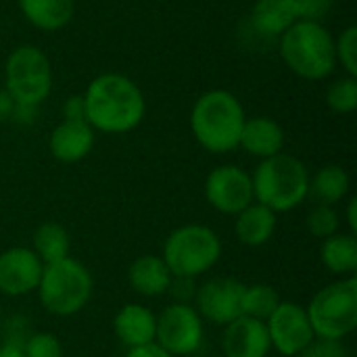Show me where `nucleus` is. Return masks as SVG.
Instances as JSON below:
<instances>
[{
    "mask_svg": "<svg viewBox=\"0 0 357 357\" xmlns=\"http://www.w3.org/2000/svg\"><path fill=\"white\" fill-rule=\"evenodd\" d=\"M82 96L86 121L105 134H128L142 123L146 113L140 86L123 73L96 75Z\"/></svg>",
    "mask_w": 357,
    "mask_h": 357,
    "instance_id": "nucleus-1",
    "label": "nucleus"
},
{
    "mask_svg": "<svg viewBox=\"0 0 357 357\" xmlns=\"http://www.w3.org/2000/svg\"><path fill=\"white\" fill-rule=\"evenodd\" d=\"M245 107L241 100L222 88L203 92L190 111V130L195 140L209 153L224 155L238 149L245 126Z\"/></svg>",
    "mask_w": 357,
    "mask_h": 357,
    "instance_id": "nucleus-2",
    "label": "nucleus"
},
{
    "mask_svg": "<svg viewBox=\"0 0 357 357\" xmlns=\"http://www.w3.org/2000/svg\"><path fill=\"white\" fill-rule=\"evenodd\" d=\"M282 63L297 77L320 82L337 69L335 38L318 21H297L278 38Z\"/></svg>",
    "mask_w": 357,
    "mask_h": 357,
    "instance_id": "nucleus-3",
    "label": "nucleus"
},
{
    "mask_svg": "<svg viewBox=\"0 0 357 357\" xmlns=\"http://www.w3.org/2000/svg\"><path fill=\"white\" fill-rule=\"evenodd\" d=\"M310 172L299 157L278 153L261 159L251 174L253 199L270 211L287 213L299 207L310 192Z\"/></svg>",
    "mask_w": 357,
    "mask_h": 357,
    "instance_id": "nucleus-4",
    "label": "nucleus"
},
{
    "mask_svg": "<svg viewBox=\"0 0 357 357\" xmlns=\"http://www.w3.org/2000/svg\"><path fill=\"white\" fill-rule=\"evenodd\" d=\"M92 274L73 257L44 266L38 295L44 310L52 316H73L82 312L92 297Z\"/></svg>",
    "mask_w": 357,
    "mask_h": 357,
    "instance_id": "nucleus-5",
    "label": "nucleus"
},
{
    "mask_svg": "<svg viewBox=\"0 0 357 357\" xmlns=\"http://www.w3.org/2000/svg\"><path fill=\"white\" fill-rule=\"evenodd\" d=\"M163 261L172 276L197 278L209 272L222 257L220 236L201 224L176 228L163 245Z\"/></svg>",
    "mask_w": 357,
    "mask_h": 357,
    "instance_id": "nucleus-6",
    "label": "nucleus"
},
{
    "mask_svg": "<svg viewBox=\"0 0 357 357\" xmlns=\"http://www.w3.org/2000/svg\"><path fill=\"white\" fill-rule=\"evenodd\" d=\"M316 339L343 341L357 326V278L349 276L318 291L307 305Z\"/></svg>",
    "mask_w": 357,
    "mask_h": 357,
    "instance_id": "nucleus-7",
    "label": "nucleus"
},
{
    "mask_svg": "<svg viewBox=\"0 0 357 357\" xmlns=\"http://www.w3.org/2000/svg\"><path fill=\"white\" fill-rule=\"evenodd\" d=\"M4 90L17 105L40 107L52 90L48 56L33 44L17 46L4 63Z\"/></svg>",
    "mask_w": 357,
    "mask_h": 357,
    "instance_id": "nucleus-8",
    "label": "nucleus"
},
{
    "mask_svg": "<svg viewBox=\"0 0 357 357\" xmlns=\"http://www.w3.org/2000/svg\"><path fill=\"white\" fill-rule=\"evenodd\" d=\"M155 343L169 356H190L203 345V318L192 305L172 303L157 316Z\"/></svg>",
    "mask_w": 357,
    "mask_h": 357,
    "instance_id": "nucleus-9",
    "label": "nucleus"
},
{
    "mask_svg": "<svg viewBox=\"0 0 357 357\" xmlns=\"http://www.w3.org/2000/svg\"><path fill=\"white\" fill-rule=\"evenodd\" d=\"M266 328L270 335V345L284 357L303 354L316 341L307 312L299 303L280 301L274 314L266 320Z\"/></svg>",
    "mask_w": 357,
    "mask_h": 357,
    "instance_id": "nucleus-10",
    "label": "nucleus"
},
{
    "mask_svg": "<svg viewBox=\"0 0 357 357\" xmlns=\"http://www.w3.org/2000/svg\"><path fill=\"white\" fill-rule=\"evenodd\" d=\"M205 197L215 211L238 215L255 201L251 174L238 165H220L205 180Z\"/></svg>",
    "mask_w": 357,
    "mask_h": 357,
    "instance_id": "nucleus-11",
    "label": "nucleus"
},
{
    "mask_svg": "<svg viewBox=\"0 0 357 357\" xmlns=\"http://www.w3.org/2000/svg\"><path fill=\"white\" fill-rule=\"evenodd\" d=\"M245 287L247 284L236 278H211L203 287H197L195 310L203 320L226 326L238 316H243Z\"/></svg>",
    "mask_w": 357,
    "mask_h": 357,
    "instance_id": "nucleus-12",
    "label": "nucleus"
},
{
    "mask_svg": "<svg viewBox=\"0 0 357 357\" xmlns=\"http://www.w3.org/2000/svg\"><path fill=\"white\" fill-rule=\"evenodd\" d=\"M44 272L40 257L25 247H13L0 253V293L23 297L38 289Z\"/></svg>",
    "mask_w": 357,
    "mask_h": 357,
    "instance_id": "nucleus-13",
    "label": "nucleus"
},
{
    "mask_svg": "<svg viewBox=\"0 0 357 357\" xmlns=\"http://www.w3.org/2000/svg\"><path fill=\"white\" fill-rule=\"evenodd\" d=\"M222 349L226 357H268L272 345L266 322L238 316L224 328Z\"/></svg>",
    "mask_w": 357,
    "mask_h": 357,
    "instance_id": "nucleus-14",
    "label": "nucleus"
},
{
    "mask_svg": "<svg viewBox=\"0 0 357 357\" xmlns=\"http://www.w3.org/2000/svg\"><path fill=\"white\" fill-rule=\"evenodd\" d=\"M94 130L86 119H63L48 138L50 155L61 163H77L90 155Z\"/></svg>",
    "mask_w": 357,
    "mask_h": 357,
    "instance_id": "nucleus-15",
    "label": "nucleus"
},
{
    "mask_svg": "<svg viewBox=\"0 0 357 357\" xmlns=\"http://www.w3.org/2000/svg\"><path fill=\"white\" fill-rule=\"evenodd\" d=\"M113 331L115 337L128 347H142L149 343H155V335H157V316L138 303H128L123 305L115 320H113Z\"/></svg>",
    "mask_w": 357,
    "mask_h": 357,
    "instance_id": "nucleus-16",
    "label": "nucleus"
},
{
    "mask_svg": "<svg viewBox=\"0 0 357 357\" xmlns=\"http://www.w3.org/2000/svg\"><path fill=\"white\" fill-rule=\"evenodd\" d=\"M238 146L259 159L274 157L284 149V130L272 117H247Z\"/></svg>",
    "mask_w": 357,
    "mask_h": 357,
    "instance_id": "nucleus-17",
    "label": "nucleus"
},
{
    "mask_svg": "<svg viewBox=\"0 0 357 357\" xmlns=\"http://www.w3.org/2000/svg\"><path fill=\"white\" fill-rule=\"evenodd\" d=\"M172 278L174 276L169 268L165 266L163 257H157V255H142L128 270L130 287L142 297L165 295L172 284Z\"/></svg>",
    "mask_w": 357,
    "mask_h": 357,
    "instance_id": "nucleus-18",
    "label": "nucleus"
},
{
    "mask_svg": "<svg viewBox=\"0 0 357 357\" xmlns=\"http://www.w3.org/2000/svg\"><path fill=\"white\" fill-rule=\"evenodd\" d=\"M297 21L299 13L293 0H257L251 8L253 29L268 38H280Z\"/></svg>",
    "mask_w": 357,
    "mask_h": 357,
    "instance_id": "nucleus-19",
    "label": "nucleus"
},
{
    "mask_svg": "<svg viewBox=\"0 0 357 357\" xmlns=\"http://www.w3.org/2000/svg\"><path fill=\"white\" fill-rule=\"evenodd\" d=\"M23 19L40 31H59L75 15V0H17Z\"/></svg>",
    "mask_w": 357,
    "mask_h": 357,
    "instance_id": "nucleus-20",
    "label": "nucleus"
},
{
    "mask_svg": "<svg viewBox=\"0 0 357 357\" xmlns=\"http://www.w3.org/2000/svg\"><path fill=\"white\" fill-rule=\"evenodd\" d=\"M276 232V213L264 207L261 203H251L236 215L234 234L247 247L266 245Z\"/></svg>",
    "mask_w": 357,
    "mask_h": 357,
    "instance_id": "nucleus-21",
    "label": "nucleus"
},
{
    "mask_svg": "<svg viewBox=\"0 0 357 357\" xmlns=\"http://www.w3.org/2000/svg\"><path fill=\"white\" fill-rule=\"evenodd\" d=\"M349 188H351L349 174L341 165H324L314 174V178H310L307 197H312L318 205L333 207L349 195Z\"/></svg>",
    "mask_w": 357,
    "mask_h": 357,
    "instance_id": "nucleus-22",
    "label": "nucleus"
},
{
    "mask_svg": "<svg viewBox=\"0 0 357 357\" xmlns=\"http://www.w3.org/2000/svg\"><path fill=\"white\" fill-rule=\"evenodd\" d=\"M322 264L333 274H351L357 270V236L347 232H337L324 238L320 249Z\"/></svg>",
    "mask_w": 357,
    "mask_h": 357,
    "instance_id": "nucleus-23",
    "label": "nucleus"
},
{
    "mask_svg": "<svg viewBox=\"0 0 357 357\" xmlns=\"http://www.w3.org/2000/svg\"><path fill=\"white\" fill-rule=\"evenodd\" d=\"M44 266L67 259L71 251V238L69 232L56 224V222H46L33 232V249H31Z\"/></svg>",
    "mask_w": 357,
    "mask_h": 357,
    "instance_id": "nucleus-24",
    "label": "nucleus"
},
{
    "mask_svg": "<svg viewBox=\"0 0 357 357\" xmlns=\"http://www.w3.org/2000/svg\"><path fill=\"white\" fill-rule=\"evenodd\" d=\"M280 297L278 291L270 284H251L245 287V295H243V316L255 318L266 322L274 310L280 305Z\"/></svg>",
    "mask_w": 357,
    "mask_h": 357,
    "instance_id": "nucleus-25",
    "label": "nucleus"
},
{
    "mask_svg": "<svg viewBox=\"0 0 357 357\" xmlns=\"http://www.w3.org/2000/svg\"><path fill=\"white\" fill-rule=\"evenodd\" d=\"M326 105L331 111L339 115H349L357 109V77L356 75H341L331 82L326 88Z\"/></svg>",
    "mask_w": 357,
    "mask_h": 357,
    "instance_id": "nucleus-26",
    "label": "nucleus"
},
{
    "mask_svg": "<svg viewBox=\"0 0 357 357\" xmlns=\"http://www.w3.org/2000/svg\"><path fill=\"white\" fill-rule=\"evenodd\" d=\"M335 56L337 65L343 67L347 75L357 77V27L347 25L339 38H335Z\"/></svg>",
    "mask_w": 357,
    "mask_h": 357,
    "instance_id": "nucleus-27",
    "label": "nucleus"
},
{
    "mask_svg": "<svg viewBox=\"0 0 357 357\" xmlns=\"http://www.w3.org/2000/svg\"><path fill=\"white\" fill-rule=\"evenodd\" d=\"M305 224H307V230L312 236L324 241L339 232V213L331 205H316L310 211Z\"/></svg>",
    "mask_w": 357,
    "mask_h": 357,
    "instance_id": "nucleus-28",
    "label": "nucleus"
},
{
    "mask_svg": "<svg viewBox=\"0 0 357 357\" xmlns=\"http://www.w3.org/2000/svg\"><path fill=\"white\" fill-rule=\"evenodd\" d=\"M25 357H63L61 341L50 333H33L25 345H23Z\"/></svg>",
    "mask_w": 357,
    "mask_h": 357,
    "instance_id": "nucleus-29",
    "label": "nucleus"
},
{
    "mask_svg": "<svg viewBox=\"0 0 357 357\" xmlns=\"http://www.w3.org/2000/svg\"><path fill=\"white\" fill-rule=\"evenodd\" d=\"M299 13V21H318L322 23L324 17L333 8V0H293Z\"/></svg>",
    "mask_w": 357,
    "mask_h": 357,
    "instance_id": "nucleus-30",
    "label": "nucleus"
},
{
    "mask_svg": "<svg viewBox=\"0 0 357 357\" xmlns=\"http://www.w3.org/2000/svg\"><path fill=\"white\" fill-rule=\"evenodd\" d=\"M4 341L2 343H17V345H25V341L33 335L29 333V322L21 316H13L4 322Z\"/></svg>",
    "mask_w": 357,
    "mask_h": 357,
    "instance_id": "nucleus-31",
    "label": "nucleus"
},
{
    "mask_svg": "<svg viewBox=\"0 0 357 357\" xmlns=\"http://www.w3.org/2000/svg\"><path fill=\"white\" fill-rule=\"evenodd\" d=\"M167 293L174 297V301H176V303L190 305V301H192V299H195V295H197L195 278L174 276V278H172V284H169V289H167Z\"/></svg>",
    "mask_w": 357,
    "mask_h": 357,
    "instance_id": "nucleus-32",
    "label": "nucleus"
},
{
    "mask_svg": "<svg viewBox=\"0 0 357 357\" xmlns=\"http://www.w3.org/2000/svg\"><path fill=\"white\" fill-rule=\"evenodd\" d=\"M307 351L314 357H349L347 347L337 339H316Z\"/></svg>",
    "mask_w": 357,
    "mask_h": 357,
    "instance_id": "nucleus-33",
    "label": "nucleus"
},
{
    "mask_svg": "<svg viewBox=\"0 0 357 357\" xmlns=\"http://www.w3.org/2000/svg\"><path fill=\"white\" fill-rule=\"evenodd\" d=\"M63 119H86V109H84V96L75 94L69 96L63 105Z\"/></svg>",
    "mask_w": 357,
    "mask_h": 357,
    "instance_id": "nucleus-34",
    "label": "nucleus"
},
{
    "mask_svg": "<svg viewBox=\"0 0 357 357\" xmlns=\"http://www.w3.org/2000/svg\"><path fill=\"white\" fill-rule=\"evenodd\" d=\"M126 357H172L165 349H161L157 343H149V345H142V347H134L130 349Z\"/></svg>",
    "mask_w": 357,
    "mask_h": 357,
    "instance_id": "nucleus-35",
    "label": "nucleus"
},
{
    "mask_svg": "<svg viewBox=\"0 0 357 357\" xmlns=\"http://www.w3.org/2000/svg\"><path fill=\"white\" fill-rule=\"evenodd\" d=\"M36 109H38V107H27V105H17V102H15V111H13L10 121L29 126V123H33V119H36Z\"/></svg>",
    "mask_w": 357,
    "mask_h": 357,
    "instance_id": "nucleus-36",
    "label": "nucleus"
},
{
    "mask_svg": "<svg viewBox=\"0 0 357 357\" xmlns=\"http://www.w3.org/2000/svg\"><path fill=\"white\" fill-rule=\"evenodd\" d=\"M13 111H15V100L10 98V94L4 88H0V123L10 121Z\"/></svg>",
    "mask_w": 357,
    "mask_h": 357,
    "instance_id": "nucleus-37",
    "label": "nucleus"
},
{
    "mask_svg": "<svg viewBox=\"0 0 357 357\" xmlns=\"http://www.w3.org/2000/svg\"><path fill=\"white\" fill-rule=\"evenodd\" d=\"M0 357H25L23 345L17 343H2L0 345Z\"/></svg>",
    "mask_w": 357,
    "mask_h": 357,
    "instance_id": "nucleus-38",
    "label": "nucleus"
},
{
    "mask_svg": "<svg viewBox=\"0 0 357 357\" xmlns=\"http://www.w3.org/2000/svg\"><path fill=\"white\" fill-rule=\"evenodd\" d=\"M347 224L351 228V234L357 232V199L351 197L349 199V205H347Z\"/></svg>",
    "mask_w": 357,
    "mask_h": 357,
    "instance_id": "nucleus-39",
    "label": "nucleus"
},
{
    "mask_svg": "<svg viewBox=\"0 0 357 357\" xmlns=\"http://www.w3.org/2000/svg\"><path fill=\"white\" fill-rule=\"evenodd\" d=\"M293 357H314V356H312V354H310V351L305 349L303 354H297V356H293Z\"/></svg>",
    "mask_w": 357,
    "mask_h": 357,
    "instance_id": "nucleus-40",
    "label": "nucleus"
},
{
    "mask_svg": "<svg viewBox=\"0 0 357 357\" xmlns=\"http://www.w3.org/2000/svg\"><path fill=\"white\" fill-rule=\"evenodd\" d=\"M0 322H2V307H0Z\"/></svg>",
    "mask_w": 357,
    "mask_h": 357,
    "instance_id": "nucleus-41",
    "label": "nucleus"
}]
</instances>
